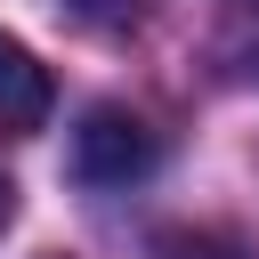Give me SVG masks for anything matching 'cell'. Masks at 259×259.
I'll use <instances>...</instances> for the list:
<instances>
[{"label":"cell","instance_id":"6da1fadb","mask_svg":"<svg viewBox=\"0 0 259 259\" xmlns=\"http://www.w3.org/2000/svg\"><path fill=\"white\" fill-rule=\"evenodd\" d=\"M162 162V138L138 121V113H121V105H97L81 130H73V170L89 178V186H130V178H146Z\"/></svg>","mask_w":259,"mask_h":259},{"label":"cell","instance_id":"7a4b0ae2","mask_svg":"<svg viewBox=\"0 0 259 259\" xmlns=\"http://www.w3.org/2000/svg\"><path fill=\"white\" fill-rule=\"evenodd\" d=\"M40 121H49V73H40V57H32L24 40L0 32V130L24 138V130H40Z\"/></svg>","mask_w":259,"mask_h":259},{"label":"cell","instance_id":"3957f363","mask_svg":"<svg viewBox=\"0 0 259 259\" xmlns=\"http://www.w3.org/2000/svg\"><path fill=\"white\" fill-rule=\"evenodd\" d=\"M162 259H259L235 235H162Z\"/></svg>","mask_w":259,"mask_h":259},{"label":"cell","instance_id":"277c9868","mask_svg":"<svg viewBox=\"0 0 259 259\" xmlns=\"http://www.w3.org/2000/svg\"><path fill=\"white\" fill-rule=\"evenodd\" d=\"M0 227H8V178H0Z\"/></svg>","mask_w":259,"mask_h":259}]
</instances>
